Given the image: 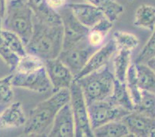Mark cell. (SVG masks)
I'll return each instance as SVG.
<instances>
[{"instance_id": "6da1fadb", "label": "cell", "mask_w": 155, "mask_h": 137, "mask_svg": "<svg viewBox=\"0 0 155 137\" xmlns=\"http://www.w3.org/2000/svg\"><path fill=\"white\" fill-rule=\"evenodd\" d=\"M63 26L39 20L33 15V31L26 45V53L35 55L43 61L58 58L63 49Z\"/></svg>"}, {"instance_id": "7a4b0ae2", "label": "cell", "mask_w": 155, "mask_h": 137, "mask_svg": "<svg viewBox=\"0 0 155 137\" xmlns=\"http://www.w3.org/2000/svg\"><path fill=\"white\" fill-rule=\"evenodd\" d=\"M69 89L55 91L50 98L40 102L29 112L24 134L32 136H47L59 110L70 102Z\"/></svg>"}, {"instance_id": "3957f363", "label": "cell", "mask_w": 155, "mask_h": 137, "mask_svg": "<svg viewBox=\"0 0 155 137\" xmlns=\"http://www.w3.org/2000/svg\"><path fill=\"white\" fill-rule=\"evenodd\" d=\"M2 29L17 34L26 46L33 31V12L22 0H8Z\"/></svg>"}, {"instance_id": "277c9868", "label": "cell", "mask_w": 155, "mask_h": 137, "mask_svg": "<svg viewBox=\"0 0 155 137\" xmlns=\"http://www.w3.org/2000/svg\"><path fill=\"white\" fill-rule=\"evenodd\" d=\"M114 75L107 66L75 80L81 87L87 105L107 99L112 94Z\"/></svg>"}, {"instance_id": "5b68a950", "label": "cell", "mask_w": 155, "mask_h": 137, "mask_svg": "<svg viewBox=\"0 0 155 137\" xmlns=\"http://www.w3.org/2000/svg\"><path fill=\"white\" fill-rule=\"evenodd\" d=\"M70 94V103L75 124V136H94L89 118L88 108L81 87L74 80L69 88Z\"/></svg>"}, {"instance_id": "8992f818", "label": "cell", "mask_w": 155, "mask_h": 137, "mask_svg": "<svg viewBox=\"0 0 155 137\" xmlns=\"http://www.w3.org/2000/svg\"><path fill=\"white\" fill-rule=\"evenodd\" d=\"M97 49L89 43L87 38L70 47L62 49L58 58L69 68L75 77Z\"/></svg>"}, {"instance_id": "52a82bcc", "label": "cell", "mask_w": 155, "mask_h": 137, "mask_svg": "<svg viewBox=\"0 0 155 137\" xmlns=\"http://www.w3.org/2000/svg\"><path fill=\"white\" fill-rule=\"evenodd\" d=\"M91 128L97 127L114 120H120L130 111L117 106L110 100L94 102L87 105Z\"/></svg>"}, {"instance_id": "ba28073f", "label": "cell", "mask_w": 155, "mask_h": 137, "mask_svg": "<svg viewBox=\"0 0 155 137\" xmlns=\"http://www.w3.org/2000/svg\"><path fill=\"white\" fill-rule=\"evenodd\" d=\"M12 83L13 87L39 93H47L53 89L45 66L34 71L26 73L15 72L12 76Z\"/></svg>"}, {"instance_id": "9c48e42d", "label": "cell", "mask_w": 155, "mask_h": 137, "mask_svg": "<svg viewBox=\"0 0 155 137\" xmlns=\"http://www.w3.org/2000/svg\"><path fill=\"white\" fill-rule=\"evenodd\" d=\"M63 26V49L87 39L90 29L80 23L67 5L59 9Z\"/></svg>"}, {"instance_id": "30bf717a", "label": "cell", "mask_w": 155, "mask_h": 137, "mask_svg": "<svg viewBox=\"0 0 155 137\" xmlns=\"http://www.w3.org/2000/svg\"><path fill=\"white\" fill-rule=\"evenodd\" d=\"M121 120L127 126L131 136L155 137V118L134 110Z\"/></svg>"}, {"instance_id": "8fae6325", "label": "cell", "mask_w": 155, "mask_h": 137, "mask_svg": "<svg viewBox=\"0 0 155 137\" xmlns=\"http://www.w3.org/2000/svg\"><path fill=\"white\" fill-rule=\"evenodd\" d=\"M44 65L53 91L70 88L74 76L59 58L45 60Z\"/></svg>"}, {"instance_id": "7c38bea8", "label": "cell", "mask_w": 155, "mask_h": 137, "mask_svg": "<svg viewBox=\"0 0 155 137\" xmlns=\"http://www.w3.org/2000/svg\"><path fill=\"white\" fill-rule=\"evenodd\" d=\"M117 50V46L112 38L106 44H104L101 47H100L92 55L85 66L83 68V70L74 77V80H77L80 77L90 74L92 72L107 66L109 63L110 59L113 56H114Z\"/></svg>"}, {"instance_id": "4fadbf2b", "label": "cell", "mask_w": 155, "mask_h": 137, "mask_svg": "<svg viewBox=\"0 0 155 137\" xmlns=\"http://www.w3.org/2000/svg\"><path fill=\"white\" fill-rule=\"evenodd\" d=\"M47 136H75V124L70 102L65 104L56 113Z\"/></svg>"}, {"instance_id": "5bb4252c", "label": "cell", "mask_w": 155, "mask_h": 137, "mask_svg": "<svg viewBox=\"0 0 155 137\" xmlns=\"http://www.w3.org/2000/svg\"><path fill=\"white\" fill-rule=\"evenodd\" d=\"M67 5L71 9L77 20L89 29L107 18L99 8L91 3H70Z\"/></svg>"}, {"instance_id": "9a60e30c", "label": "cell", "mask_w": 155, "mask_h": 137, "mask_svg": "<svg viewBox=\"0 0 155 137\" xmlns=\"http://www.w3.org/2000/svg\"><path fill=\"white\" fill-rule=\"evenodd\" d=\"M26 117L19 102H14L0 114V129L19 128L26 124Z\"/></svg>"}, {"instance_id": "2e32d148", "label": "cell", "mask_w": 155, "mask_h": 137, "mask_svg": "<svg viewBox=\"0 0 155 137\" xmlns=\"http://www.w3.org/2000/svg\"><path fill=\"white\" fill-rule=\"evenodd\" d=\"M26 3L32 9L36 19L50 24L62 23V19L58 11L50 8L46 0H28Z\"/></svg>"}, {"instance_id": "e0dca14e", "label": "cell", "mask_w": 155, "mask_h": 137, "mask_svg": "<svg viewBox=\"0 0 155 137\" xmlns=\"http://www.w3.org/2000/svg\"><path fill=\"white\" fill-rule=\"evenodd\" d=\"M107 99L117 106L130 112L134 110V106L130 98L126 83H121L116 79L114 80L112 94Z\"/></svg>"}, {"instance_id": "ac0fdd59", "label": "cell", "mask_w": 155, "mask_h": 137, "mask_svg": "<svg viewBox=\"0 0 155 137\" xmlns=\"http://www.w3.org/2000/svg\"><path fill=\"white\" fill-rule=\"evenodd\" d=\"M134 25L136 27L153 32L155 29V7L147 4L140 5L135 12Z\"/></svg>"}, {"instance_id": "d6986e66", "label": "cell", "mask_w": 155, "mask_h": 137, "mask_svg": "<svg viewBox=\"0 0 155 137\" xmlns=\"http://www.w3.org/2000/svg\"><path fill=\"white\" fill-rule=\"evenodd\" d=\"M113 27V22L107 18H104L97 25L90 29L87 35L89 43L96 49H99L104 45L106 37Z\"/></svg>"}, {"instance_id": "ffe728a7", "label": "cell", "mask_w": 155, "mask_h": 137, "mask_svg": "<svg viewBox=\"0 0 155 137\" xmlns=\"http://www.w3.org/2000/svg\"><path fill=\"white\" fill-rule=\"evenodd\" d=\"M94 136L124 137L131 136L127 126L122 120H114L105 123L93 129Z\"/></svg>"}, {"instance_id": "44dd1931", "label": "cell", "mask_w": 155, "mask_h": 137, "mask_svg": "<svg viewBox=\"0 0 155 137\" xmlns=\"http://www.w3.org/2000/svg\"><path fill=\"white\" fill-rule=\"evenodd\" d=\"M114 58V77L121 83H126V76L128 68L130 65L131 51L118 49Z\"/></svg>"}, {"instance_id": "7402d4cb", "label": "cell", "mask_w": 155, "mask_h": 137, "mask_svg": "<svg viewBox=\"0 0 155 137\" xmlns=\"http://www.w3.org/2000/svg\"><path fill=\"white\" fill-rule=\"evenodd\" d=\"M137 85L141 90L155 94V73L145 63H135Z\"/></svg>"}, {"instance_id": "603a6c76", "label": "cell", "mask_w": 155, "mask_h": 137, "mask_svg": "<svg viewBox=\"0 0 155 137\" xmlns=\"http://www.w3.org/2000/svg\"><path fill=\"white\" fill-rule=\"evenodd\" d=\"M89 3L95 5L104 14L107 18L112 22L117 19L124 12L123 5H120L117 0H87Z\"/></svg>"}, {"instance_id": "cb8c5ba5", "label": "cell", "mask_w": 155, "mask_h": 137, "mask_svg": "<svg viewBox=\"0 0 155 137\" xmlns=\"http://www.w3.org/2000/svg\"><path fill=\"white\" fill-rule=\"evenodd\" d=\"M44 61L35 55L26 53L24 56L19 57L16 67L13 72L26 73V72L34 71L43 67Z\"/></svg>"}, {"instance_id": "d4e9b609", "label": "cell", "mask_w": 155, "mask_h": 137, "mask_svg": "<svg viewBox=\"0 0 155 137\" xmlns=\"http://www.w3.org/2000/svg\"><path fill=\"white\" fill-rule=\"evenodd\" d=\"M2 36L7 47L9 48L12 53H15L19 57H21L26 54V46L17 34L14 33L9 30L2 29Z\"/></svg>"}, {"instance_id": "484cf974", "label": "cell", "mask_w": 155, "mask_h": 137, "mask_svg": "<svg viewBox=\"0 0 155 137\" xmlns=\"http://www.w3.org/2000/svg\"><path fill=\"white\" fill-rule=\"evenodd\" d=\"M113 39L116 42L118 49L132 51L140 44V41L135 35L124 31L119 30L114 32Z\"/></svg>"}, {"instance_id": "4316f807", "label": "cell", "mask_w": 155, "mask_h": 137, "mask_svg": "<svg viewBox=\"0 0 155 137\" xmlns=\"http://www.w3.org/2000/svg\"><path fill=\"white\" fill-rule=\"evenodd\" d=\"M137 112L155 118V94L141 90V96L139 103L134 107Z\"/></svg>"}, {"instance_id": "83f0119b", "label": "cell", "mask_w": 155, "mask_h": 137, "mask_svg": "<svg viewBox=\"0 0 155 137\" xmlns=\"http://www.w3.org/2000/svg\"><path fill=\"white\" fill-rule=\"evenodd\" d=\"M2 19L0 18V58L5 62V64L10 68L12 71H14L16 67L19 57L13 53L9 48L7 47L5 41L2 36Z\"/></svg>"}, {"instance_id": "f1b7e54d", "label": "cell", "mask_w": 155, "mask_h": 137, "mask_svg": "<svg viewBox=\"0 0 155 137\" xmlns=\"http://www.w3.org/2000/svg\"><path fill=\"white\" fill-rule=\"evenodd\" d=\"M13 74L0 78V103H8L13 99V86L12 79Z\"/></svg>"}, {"instance_id": "f546056e", "label": "cell", "mask_w": 155, "mask_h": 137, "mask_svg": "<svg viewBox=\"0 0 155 137\" xmlns=\"http://www.w3.org/2000/svg\"><path fill=\"white\" fill-rule=\"evenodd\" d=\"M155 56V29L152 36L147 42L145 46L138 54L135 59V63H146V62L151 57Z\"/></svg>"}, {"instance_id": "4dcf8cb0", "label": "cell", "mask_w": 155, "mask_h": 137, "mask_svg": "<svg viewBox=\"0 0 155 137\" xmlns=\"http://www.w3.org/2000/svg\"><path fill=\"white\" fill-rule=\"evenodd\" d=\"M67 1L68 0H46L47 5L56 11L66 6L67 5Z\"/></svg>"}, {"instance_id": "1f68e13d", "label": "cell", "mask_w": 155, "mask_h": 137, "mask_svg": "<svg viewBox=\"0 0 155 137\" xmlns=\"http://www.w3.org/2000/svg\"><path fill=\"white\" fill-rule=\"evenodd\" d=\"M8 0H0V18L3 19L6 10V5Z\"/></svg>"}, {"instance_id": "d6a6232c", "label": "cell", "mask_w": 155, "mask_h": 137, "mask_svg": "<svg viewBox=\"0 0 155 137\" xmlns=\"http://www.w3.org/2000/svg\"><path fill=\"white\" fill-rule=\"evenodd\" d=\"M145 64L147 65V66H148L149 67H150V69H151V70L155 73V56H153V57H151L150 59H149L146 62Z\"/></svg>"}, {"instance_id": "836d02e7", "label": "cell", "mask_w": 155, "mask_h": 137, "mask_svg": "<svg viewBox=\"0 0 155 137\" xmlns=\"http://www.w3.org/2000/svg\"><path fill=\"white\" fill-rule=\"evenodd\" d=\"M129 1H133V0H129Z\"/></svg>"}]
</instances>
